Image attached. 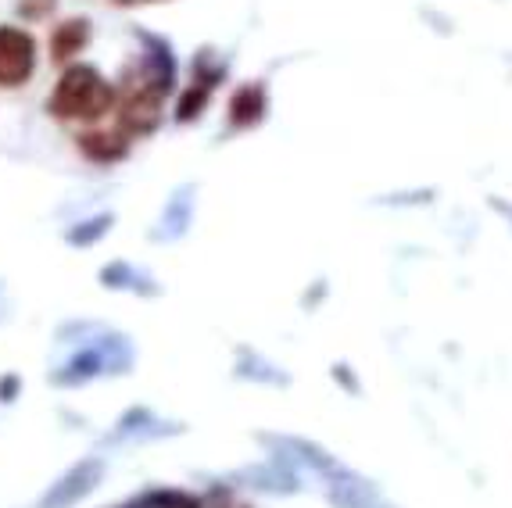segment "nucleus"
<instances>
[{
    "mask_svg": "<svg viewBox=\"0 0 512 508\" xmlns=\"http://www.w3.org/2000/svg\"><path fill=\"white\" fill-rule=\"evenodd\" d=\"M172 86V58L169 51H151L140 54V61L126 68L119 86V101H115V115H119V129L126 136H144L151 133L165 115V94Z\"/></svg>",
    "mask_w": 512,
    "mask_h": 508,
    "instance_id": "obj_1",
    "label": "nucleus"
},
{
    "mask_svg": "<svg viewBox=\"0 0 512 508\" xmlns=\"http://www.w3.org/2000/svg\"><path fill=\"white\" fill-rule=\"evenodd\" d=\"M115 101H119V90L94 65H69L47 97V111L58 122L90 126V122H101L108 111H115Z\"/></svg>",
    "mask_w": 512,
    "mask_h": 508,
    "instance_id": "obj_2",
    "label": "nucleus"
},
{
    "mask_svg": "<svg viewBox=\"0 0 512 508\" xmlns=\"http://www.w3.org/2000/svg\"><path fill=\"white\" fill-rule=\"evenodd\" d=\"M36 72V40L22 26H0V86L29 83Z\"/></svg>",
    "mask_w": 512,
    "mask_h": 508,
    "instance_id": "obj_3",
    "label": "nucleus"
},
{
    "mask_svg": "<svg viewBox=\"0 0 512 508\" xmlns=\"http://www.w3.org/2000/svg\"><path fill=\"white\" fill-rule=\"evenodd\" d=\"M129 140H133V136H126L119 126L115 129H86V133H79V151H83L90 161L111 165V161H119L122 154L129 151Z\"/></svg>",
    "mask_w": 512,
    "mask_h": 508,
    "instance_id": "obj_4",
    "label": "nucleus"
},
{
    "mask_svg": "<svg viewBox=\"0 0 512 508\" xmlns=\"http://www.w3.org/2000/svg\"><path fill=\"white\" fill-rule=\"evenodd\" d=\"M86 43H90V22L86 18H65L51 33V58L58 65H69L86 51Z\"/></svg>",
    "mask_w": 512,
    "mask_h": 508,
    "instance_id": "obj_5",
    "label": "nucleus"
},
{
    "mask_svg": "<svg viewBox=\"0 0 512 508\" xmlns=\"http://www.w3.org/2000/svg\"><path fill=\"white\" fill-rule=\"evenodd\" d=\"M219 76H222V68H219V65H208V58L197 61L194 79H190V90L183 94V101H180V119H183V122L197 119V115L205 111V104H208V97H212L215 79H219Z\"/></svg>",
    "mask_w": 512,
    "mask_h": 508,
    "instance_id": "obj_6",
    "label": "nucleus"
},
{
    "mask_svg": "<svg viewBox=\"0 0 512 508\" xmlns=\"http://www.w3.org/2000/svg\"><path fill=\"white\" fill-rule=\"evenodd\" d=\"M262 115H265V90L258 83L240 86L237 94L230 97V126H237V129L258 126Z\"/></svg>",
    "mask_w": 512,
    "mask_h": 508,
    "instance_id": "obj_7",
    "label": "nucleus"
},
{
    "mask_svg": "<svg viewBox=\"0 0 512 508\" xmlns=\"http://www.w3.org/2000/svg\"><path fill=\"white\" fill-rule=\"evenodd\" d=\"M18 11L26 18H43L47 11H54V0H18Z\"/></svg>",
    "mask_w": 512,
    "mask_h": 508,
    "instance_id": "obj_8",
    "label": "nucleus"
},
{
    "mask_svg": "<svg viewBox=\"0 0 512 508\" xmlns=\"http://www.w3.org/2000/svg\"><path fill=\"white\" fill-rule=\"evenodd\" d=\"M115 4H122V8H126V4H144V0H115Z\"/></svg>",
    "mask_w": 512,
    "mask_h": 508,
    "instance_id": "obj_9",
    "label": "nucleus"
},
{
    "mask_svg": "<svg viewBox=\"0 0 512 508\" xmlns=\"http://www.w3.org/2000/svg\"><path fill=\"white\" fill-rule=\"evenodd\" d=\"M233 508H244V505H233Z\"/></svg>",
    "mask_w": 512,
    "mask_h": 508,
    "instance_id": "obj_10",
    "label": "nucleus"
}]
</instances>
